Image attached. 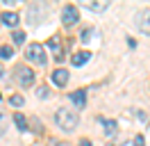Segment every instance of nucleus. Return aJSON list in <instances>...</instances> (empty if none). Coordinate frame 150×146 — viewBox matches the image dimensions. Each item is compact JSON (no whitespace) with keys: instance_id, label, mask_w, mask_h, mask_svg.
<instances>
[{"instance_id":"nucleus-1","label":"nucleus","mask_w":150,"mask_h":146,"mask_svg":"<svg viewBox=\"0 0 150 146\" xmlns=\"http://www.w3.org/2000/svg\"><path fill=\"white\" fill-rule=\"evenodd\" d=\"M55 121H57V126L62 128V130L71 132V130H75V128H77L80 117H77V112H73V110L59 107V110H57V114H55Z\"/></svg>"},{"instance_id":"nucleus-2","label":"nucleus","mask_w":150,"mask_h":146,"mask_svg":"<svg viewBox=\"0 0 150 146\" xmlns=\"http://www.w3.org/2000/svg\"><path fill=\"white\" fill-rule=\"evenodd\" d=\"M25 57H28L30 62L43 66V64L48 62V57H46V46H41V44H30L28 50H25Z\"/></svg>"},{"instance_id":"nucleus-3","label":"nucleus","mask_w":150,"mask_h":146,"mask_svg":"<svg viewBox=\"0 0 150 146\" xmlns=\"http://www.w3.org/2000/svg\"><path fill=\"white\" fill-rule=\"evenodd\" d=\"M14 75H16V82H18L21 87H32L34 84V71L30 69V66H16L14 69Z\"/></svg>"},{"instance_id":"nucleus-4","label":"nucleus","mask_w":150,"mask_h":146,"mask_svg":"<svg viewBox=\"0 0 150 146\" xmlns=\"http://www.w3.org/2000/svg\"><path fill=\"white\" fill-rule=\"evenodd\" d=\"M134 25H137V30L139 32H143V34H150V9L143 7L137 11V16H134Z\"/></svg>"},{"instance_id":"nucleus-5","label":"nucleus","mask_w":150,"mask_h":146,"mask_svg":"<svg viewBox=\"0 0 150 146\" xmlns=\"http://www.w3.org/2000/svg\"><path fill=\"white\" fill-rule=\"evenodd\" d=\"M77 21H80V14H77L75 5H66V7L62 9V23H64V25H75Z\"/></svg>"},{"instance_id":"nucleus-6","label":"nucleus","mask_w":150,"mask_h":146,"mask_svg":"<svg viewBox=\"0 0 150 146\" xmlns=\"http://www.w3.org/2000/svg\"><path fill=\"white\" fill-rule=\"evenodd\" d=\"M50 78H52V84H57V87H66L68 84V71L66 69H55Z\"/></svg>"},{"instance_id":"nucleus-7","label":"nucleus","mask_w":150,"mask_h":146,"mask_svg":"<svg viewBox=\"0 0 150 146\" xmlns=\"http://www.w3.org/2000/svg\"><path fill=\"white\" fill-rule=\"evenodd\" d=\"M82 7L89 9V11H105V9L109 7V2H107V0H98V2H91V0H82Z\"/></svg>"},{"instance_id":"nucleus-8","label":"nucleus","mask_w":150,"mask_h":146,"mask_svg":"<svg viewBox=\"0 0 150 146\" xmlns=\"http://www.w3.org/2000/svg\"><path fill=\"white\" fill-rule=\"evenodd\" d=\"M71 100H73V105L77 110H82L86 105V91L84 89H77V91H73V94H71Z\"/></svg>"},{"instance_id":"nucleus-9","label":"nucleus","mask_w":150,"mask_h":146,"mask_svg":"<svg viewBox=\"0 0 150 146\" xmlns=\"http://www.w3.org/2000/svg\"><path fill=\"white\" fill-rule=\"evenodd\" d=\"M0 21H2L5 25L14 27V25H18L21 16H18V14H16V11H2V14H0Z\"/></svg>"},{"instance_id":"nucleus-10","label":"nucleus","mask_w":150,"mask_h":146,"mask_svg":"<svg viewBox=\"0 0 150 146\" xmlns=\"http://www.w3.org/2000/svg\"><path fill=\"white\" fill-rule=\"evenodd\" d=\"M89 57H91V53L82 50V53H75L73 57H71V62H73V66H82V64L89 62Z\"/></svg>"},{"instance_id":"nucleus-11","label":"nucleus","mask_w":150,"mask_h":146,"mask_svg":"<svg viewBox=\"0 0 150 146\" xmlns=\"http://www.w3.org/2000/svg\"><path fill=\"white\" fill-rule=\"evenodd\" d=\"M48 48H50V50L57 55V57H55L57 62H59V59H64V57H62V46H59V39H57V36H52V39L48 41Z\"/></svg>"},{"instance_id":"nucleus-12","label":"nucleus","mask_w":150,"mask_h":146,"mask_svg":"<svg viewBox=\"0 0 150 146\" xmlns=\"http://www.w3.org/2000/svg\"><path fill=\"white\" fill-rule=\"evenodd\" d=\"M103 123H105V135H107V137L116 135V121H109V119H103Z\"/></svg>"},{"instance_id":"nucleus-13","label":"nucleus","mask_w":150,"mask_h":146,"mask_svg":"<svg viewBox=\"0 0 150 146\" xmlns=\"http://www.w3.org/2000/svg\"><path fill=\"white\" fill-rule=\"evenodd\" d=\"M14 121H16V126H18V130L21 132H25V130H28V121H25V117H23V114H16V117H14Z\"/></svg>"},{"instance_id":"nucleus-14","label":"nucleus","mask_w":150,"mask_h":146,"mask_svg":"<svg viewBox=\"0 0 150 146\" xmlns=\"http://www.w3.org/2000/svg\"><path fill=\"white\" fill-rule=\"evenodd\" d=\"M9 103L14 105V107H23V105H25V98H23L21 94H14V96L9 98Z\"/></svg>"},{"instance_id":"nucleus-15","label":"nucleus","mask_w":150,"mask_h":146,"mask_svg":"<svg viewBox=\"0 0 150 146\" xmlns=\"http://www.w3.org/2000/svg\"><path fill=\"white\" fill-rule=\"evenodd\" d=\"M7 123H9L7 114H5V112H0V135H5V132H7Z\"/></svg>"},{"instance_id":"nucleus-16","label":"nucleus","mask_w":150,"mask_h":146,"mask_svg":"<svg viewBox=\"0 0 150 146\" xmlns=\"http://www.w3.org/2000/svg\"><path fill=\"white\" fill-rule=\"evenodd\" d=\"M11 55H14L11 46H0V57H2V59H9Z\"/></svg>"},{"instance_id":"nucleus-17","label":"nucleus","mask_w":150,"mask_h":146,"mask_svg":"<svg viewBox=\"0 0 150 146\" xmlns=\"http://www.w3.org/2000/svg\"><path fill=\"white\" fill-rule=\"evenodd\" d=\"M11 39H14V44H23V41H25V32H21V30H16V32H14V34H11Z\"/></svg>"},{"instance_id":"nucleus-18","label":"nucleus","mask_w":150,"mask_h":146,"mask_svg":"<svg viewBox=\"0 0 150 146\" xmlns=\"http://www.w3.org/2000/svg\"><path fill=\"white\" fill-rule=\"evenodd\" d=\"M48 96H50V91H48V87H39V89H37V98H43V100H46Z\"/></svg>"},{"instance_id":"nucleus-19","label":"nucleus","mask_w":150,"mask_h":146,"mask_svg":"<svg viewBox=\"0 0 150 146\" xmlns=\"http://www.w3.org/2000/svg\"><path fill=\"white\" fill-rule=\"evenodd\" d=\"M91 36H93V30L89 27V30H84V32H82V41H91Z\"/></svg>"},{"instance_id":"nucleus-20","label":"nucleus","mask_w":150,"mask_h":146,"mask_svg":"<svg viewBox=\"0 0 150 146\" xmlns=\"http://www.w3.org/2000/svg\"><path fill=\"white\" fill-rule=\"evenodd\" d=\"M134 146H146V139H143V135H137V137H134Z\"/></svg>"},{"instance_id":"nucleus-21","label":"nucleus","mask_w":150,"mask_h":146,"mask_svg":"<svg viewBox=\"0 0 150 146\" xmlns=\"http://www.w3.org/2000/svg\"><path fill=\"white\" fill-rule=\"evenodd\" d=\"M80 146H91V142H89V139H82V142H80Z\"/></svg>"},{"instance_id":"nucleus-22","label":"nucleus","mask_w":150,"mask_h":146,"mask_svg":"<svg viewBox=\"0 0 150 146\" xmlns=\"http://www.w3.org/2000/svg\"><path fill=\"white\" fill-rule=\"evenodd\" d=\"M2 75H5V71H2V66H0V80H2Z\"/></svg>"}]
</instances>
